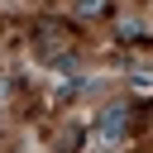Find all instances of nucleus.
Listing matches in <instances>:
<instances>
[{
  "label": "nucleus",
  "mask_w": 153,
  "mask_h": 153,
  "mask_svg": "<svg viewBox=\"0 0 153 153\" xmlns=\"http://www.w3.org/2000/svg\"><path fill=\"white\" fill-rule=\"evenodd\" d=\"M124 124H129V115H124V105H110L100 120H96V143L105 148V143H115L120 134H124Z\"/></svg>",
  "instance_id": "f257e3e1"
},
{
  "label": "nucleus",
  "mask_w": 153,
  "mask_h": 153,
  "mask_svg": "<svg viewBox=\"0 0 153 153\" xmlns=\"http://www.w3.org/2000/svg\"><path fill=\"white\" fill-rule=\"evenodd\" d=\"M72 10H76V19H100L110 10V0H72Z\"/></svg>",
  "instance_id": "f03ea898"
}]
</instances>
